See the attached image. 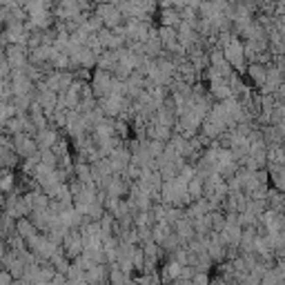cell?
Wrapping results in <instances>:
<instances>
[{
	"mask_svg": "<svg viewBox=\"0 0 285 285\" xmlns=\"http://www.w3.org/2000/svg\"><path fill=\"white\" fill-rule=\"evenodd\" d=\"M194 276V268L192 265H183V268H180V276L178 278H192Z\"/></svg>",
	"mask_w": 285,
	"mask_h": 285,
	"instance_id": "cell-8",
	"label": "cell"
},
{
	"mask_svg": "<svg viewBox=\"0 0 285 285\" xmlns=\"http://www.w3.org/2000/svg\"><path fill=\"white\" fill-rule=\"evenodd\" d=\"M210 278H212V274H205V272H194L192 283L194 285H210Z\"/></svg>",
	"mask_w": 285,
	"mask_h": 285,
	"instance_id": "cell-5",
	"label": "cell"
},
{
	"mask_svg": "<svg viewBox=\"0 0 285 285\" xmlns=\"http://www.w3.org/2000/svg\"><path fill=\"white\" fill-rule=\"evenodd\" d=\"M107 263H96L85 272V281H87V285H107Z\"/></svg>",
	"mask_w": 285,
	"mask_h": 285,
	"instance_id": "cell-1",
	"label": "cell"
},
{
	"mask_svg": "<svg viewBox=\"0 0 285 285\" xmlns=\"http://www.w3.org/2000/svg\"><path fill=\"white\" fill-rule=\"evenodd\" d=\"M178 285H194L192 278H178Z\"/></svg>",
	"mask_w": 285,
	"mask_h": 285,
	"instance_id": "cell-9",
	"label": "cell"
},
{
	"mask_svg": "<svg viewBox=\"0 0 285 285\" xmlns=\"http://www.w3.org/2000/svg\"><path fill=\"white\" fill-rule=\"evenodd\" d=\"M14 232H16V234H20L22 239H29V236H32V234H36V232H38V229L34 227V223L29 221V216H20V218H16Z\"/></svg>",
	"mask_w": 285,
	"mask_h": 285,
	"instance_id": "cell-2",
	"label": "cell"
},
{
	"mask_svg": "<svg viewBox=\"0 0 285 285\" xmlns=\"http://www.w3.org/2000/svg\"><path fill=\"white\" fill-rule=\"evenodd\" d=\"M11 281H14V278H11L9 272L0 268V285H11Z\"/></svg>",
	"mask_w": 285,
	"mask_h": 285,
	"instance_id": "cell-7",
	"label": "cell"
},
{
	"mask_svg": "<svg viewBox=\"0 0 285 285\" xmlns=\"http://www.w3.org/2000/svg\"><path fill=\"white\" fill-rule=\"evenodd\" d=\"M143 261H145V254H143V250H141V245H136L134 250H132V265H134V272H138V274H141Z\"/></svg>",
	"mask_w": 285,
	"mask_h": 285,
	"instance_id": "cell-4",
	"label": "cell"
},
{
	"mask_svg": "<svg viewBox=\"0 0 285 285\" xmlns=\"http://www.w3.org/2000/svg\"><path fill=\"white\" fill-rule=\"evenodd\" d=\"M265 74H268V69H265V65H261V63H252L250 67H247V76H250L256 85L265 83Z\"/></svg>",
	"mask_w": 285,
	"mask_h": 285,
	"instance_id": "cell-3",
	"label": "cell"
},
{
	"mask_svg": "<svg viewBox=\"0 0 285 285\" xmlns=\"http://www.w3.org/2000/svg\"><path fill=\"white\" fill-rule=\"evenodd\" d=\"M236 285H261V278H258V276H254L252 272H247V274H245L243 278H241V281L236 283Z\"/></svg>",
	"mask_w": 285,
	"mask_h": 285,
	"instance_id": "cell-6",
	"label": "cell"
}]
</instances>
